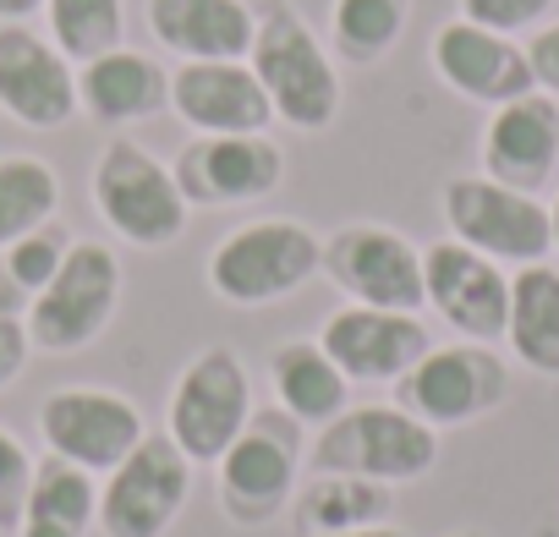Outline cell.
Listing matches in <instances>:
<instances>
[{"label": "cell", "instance_id": "e575fe53", "mask_svg": "<svg viewBox=\"0 0 559 537\" xmlns=\"http://www.w3.org/2000/svg\"><path fill=\"white\" fill-rule=\"evenodd\" d=\"M330 537H406L401 526H362V532H330Z\"/></svg>", "mask_w": 559, "mask_h": 537}, {"label": "cell", "instance_id": "44dd1931", "mask_svg": "<svg viewBox=\"0 0 559 537\" xmlns=\"http://www.w3.org/2000/svg\"><path fill=\"white\" fill-rule=\"evenodd\" d=\"M78 110H88L105 127L148 121V116L170 110V72L154 56L116 45L110 56L78 67Z\"/></svg>", "mask_w": 559, "mask_h": 537}, {"label": "cell", "instance_id": "30bf717a", "mask_svg": "<svg viewBox=\"0 0 559 537\" xmlns=\"http://www.w3.org/2000/svg\"><path fill=\"white\" fill-rule=\"evenodd\" d=\"M302 422H292L286 411H269V417H252L236 444L214 461L219 466V504L230 521L241 526H258V521H274L280 510L292 504L297 493V472H302V439H297Z\"/></svg>", "mask_w": 559, "mask_h": 537}, {"label": "cell", "instance_id": "f1b7e54d", "mask_svg": "<svg viewBox=\"0 0 559 537\" xmlns=\"http://www.w3.org/2000/svg\"><path fill=\"white\" fill-rule=\"evenodd\" d=\"M67 252H72V236L50 219V225H39V230H28L23 241H12L7 252H0V263H7V281H12V291H23L28 302L56 281V268L67 263Z\"/></svg>", "mask_w": 559, "mask_h": 537}, {"label": "cell", "instance_id": "9a60e30c", "mask_svg": "<svg viewBox=\"0 0 559 537\" xmlns=\"http://www.w3.org/2000/svg\"><path fill=\"white\" fill-rule=\"evenodd\" d=\"M0 110L34 132L78 116V67L28 23H0Z\"/></svg>", "mask_w": 559, "mask_h": 537}, {"label": "cell", "instance_id": "d6986e66", "mask_svg": "<svg viewBox=\"0 0 559 537\" xmlns=\"http://www.w3.org/2000/svg\"><path fill=\"white\" fill-rule=\"evenodd\" d=\"M286 181V154L269 132L247 138H192L176 159V187L187 203H258Z\"/></svg>", "mask_w": 559, "mask_h": 537}, {"label": "cell", "instance_id": "4dcf8cb0", "mask_svg": "<svg viewBox=\"0 0 559 537\" xmlns=\"http://www.w3.org/2000/svg\"><path fill=\"white\" fill-rule=\"evenodd\" d=\"M554 7H559V0H461L455 17L515 39V34H537V28L554 17Z\"/></svg>", "mask_w": 559, "mask_h": 537}, {"label": "cell", "instance_id": "52a82bcc", "mask_svg": "<svg viewBox=\"0 0 559 537\" xmlns=\"http://www.w3.org/2000/svg\"><path fill=\"white\" fill-rule=\"evenodd\" d=\"M252 422V379L241 368V357L230 346H209L198 351L165 406V433L176 439V450L192 466H214L236 433Z\"/></svg>", "mask_w": 559, "mask_h": 537}, {"label": "cell", "instance_id": "1f68e13d", "mask_svg": "<svg viewBox=\"0 0 559 537\" xmlns=\"http://www.w3.org/2000/svg\"><path fill=\"white\" fill-rule=\"evenodd\" d=\"M526 67H532V83L559 99V17H548L537 34H526Z\"/></svg>", "mask_w": 559, "mask_h": 537}, {"label": "cell", "instance_id": "277c9868", "mask_svg": "<svg viewBox=\"0 0 559 537\" xmlns=\"http://www.w3.org/2000/svg\"><path fill=\"white\" fill-rule=\"evenodd\" d=\"M94 208L132 247H170L187 230L192 203L176 187V170L159 165L132 138H110L94 159Z\"/></svg>", "mask_w": 559, "mask_h": 537}, {"label": "cell", "instance_id": "7c38bea8", "mask_svg": "<svg viewBox=\"0 0 559 537\" xmlns=\"http://www.w3.org/2000/svg\"><path fill=\"white\" fill-rule=\"evenodd\" d=\"M423 297L461 341H483V346L504 341L510 268L472 252L466 241L444 236V241L423 247Z\"/></svg>", "mask_w": 559, "mask_h": 537}, {"label": "cell", "instance_id": "ba28073f", "mask_svg": "<svg viewBox=\"0 0 559 537\" xmlns=\"http://www.w3.org/2000/svg\"><path fill=\"white\" fill-rule=\"evenodd\" d=\"M510 395V368L483 341L428 346V357L401 379V406L423 417L428 428H466L488 411H499Z\"/></svg>", "mask_w": 559, "mask_h": 537}, {"label": "cell", "instance_id": "3957f363", "mask_svg": "<svg viewBox=\"0 0 559 537\" xmlns=\"http://www.w3.org/2000/svg\"><path fill=\"white\" fill-rule=\"evenodd\" d=\"M308 461L313 472H346L401 488L439 466V428H428L406 406H346L335 422L319 428Z\"/></svg>", "mask_w": 559, "mask_h": 537}, {"label": "cell", "instance_id": "4fadbf2b", "mask_svg": "<svg viewBox=\"0 0 559 537\" xmlns=\"http://www.w3.org/2000/svg\"><path fill=\"white\" fill-rule=\"evenodd\" d=\"M39 433L50 444V455L83 466V472H116L138 444H143V411L116 395V390H94V384H72L45 395L39 406Z\"/></svg>", "mask_w": 559, "mask_h": 537}, {"label": "cell", "instance_id": "f546056e", "mask_svg": "<svg viewBox=\"0 0 559 537\" xmlns=\"http://www.w3.org/2000/svg\"><path fill=\"white\" fill-rule=\"evenodd\" d=\"M34 455L28 444L0 428V532H17L23 526V504H28V488H34Z\"/></svg>", "mask_w": 559, "mask_h": 537}, {"label": "cell", "instance_id": "d4e9b609", "mask_svg": "<svg viewBox=\"0 0 559 537\" xmlns=\"http://www.w3.org/2000/svg\"><path fill=\"white\" fill-rule=\"evenodd\" d=\"M297 515H302V537L384 526V515H390V488H384V482H368V477H346V472H319V477L308 482Z\"/></svg>", "mask_w": 559, "mask_h": 537}, {"label": "cell", "instance_id": "83f0119b", "mask_svg": "<svg viewBox=\"0 0 559 537\" xmlns=\"http://www.w3.org/2000/svg\"><path fill=\"white\" fill-rule=\"evenodd\" d=\"M406 12H412V0H335L330 7V39L352 67H373L401 45Z\"/></svg>", "mask_w": 559, "mask_h": 537}, {"label": "cell", "instance_id": "ffe728a7", "mask_svg": "<svg viewBox=\"0 0 559 537\" xmlns=\"http://www.w3.org/2000/svg\"><path fill=\"white\" fill-rule=\"evenodd\" d=\"M148 34L181 61H247L258 17L247 0H143Z\"/></svg>", "mask_w": 559, "mask_h": 537}, {"label": "cell", "instance_id": "8992f818", "mask_svg": "<svg viewBox=\"0 0 559 537\" xmlns=\"http://www.w3.org/2000/svg\"><path fill=\"white\" fill-rule=\"evenodd\" d=\"M444 225L455 241H466L472 252L504 263V268H526V263H548L554 258V225H548V203L515 187H499L493 176H455L444 181Z\"/></svg>", "mask_w": 559, "mask_h": 537}, {"label": "cell", "instance_id": "d6a6232c", "mask_svg": "<svg viewBox=\"0 0 559 537\" xmlns=\"http://www.w3.org/2000/svg\"><path fill=\"white\" fill-rule=\"evenodd\" d=\"M28 351H34V341H28V324H23V319H12V313H0V390L23 379V368H28Z\"/></svg>", "mask_w": 559, "mask_h": 537}, {"label": "cell", "instance_id": "7402d4cb", "mask_svg": "<svg viewBox=\"0 0 559 537\" xmlns=\"http://www.w3.org/2000/svg\"><path fill=\"white\" fill-rule=\"evenodd\" d=\"M504 346L521 368L559 379V263L510 268V319Z\"/></svg>", "mask_w": 559, "mask_h": 537}, {"label": "cell", "instance_id": "e0dca14e", "mask_svg": "<svg viewBox=\"0 0 559 537\" xmlns=\"http://www.w3.org/2000/svg\"><path fill=\"white\" fill-rule=\"evenodd\" d=\"M559 170V99L532 88L510 105L488 110L483 127V176L515 192H543Z\"/></svg>", "mask_w": 559, "mask_h": 537}, {"label": "cell", "instance_id": "2e32d148", "mask_svg": "<svg viewBox=\"0 0 559 537\" xmlns=\"http://www.w3.org/2000/svg\"><path fill=\"white\" fill-rule=\"evenodd\" d=\"M428 56H433V72L444 77V88H455L461 99L488 105V110L537 88L532 83V67H526V45L521 39H504L493 28H477L466 17H450L433 34Z\"/></svg>", "mask_w": 559, "mask_h": 537}, {"label": "cell", "instance_id": "ac0fdd59", "mask_svg": "<svg viewBox=\"0 0 559 537\" xmlns=\"http://www.w3.org/2000/svg\"><path fill=\"white\" fill-rule=\"evenodd\" d=\"M170 110L198 138H247L269 132L274 110L247 61H181L170 72Z\"/></svg>", "mask_w": 559, "mask_h": 537}, {"label": "cell", "instance_id": "d590c367", "mask_svg": "<svg viewBox=\"0 0 559 537\" xmlns=\"http://www.w3.org/2000/svg\"><path fill=\"white\" fill-rule=\"evenodd\" d=\"M548 225H554V258H559V192H554V203H548Z\"/></svg>", "mask_w": 559, "mask_h": 537}, {"label": "cell", "instance_id": "5b68a950", "mask_svg": "<svg viewBox=\"0 0 559 537\" xmlns=\"http://www.w3.org/2000/svg\"><path fill=\"white\" fill-rule=\"evenodd\" d=\"M121 302V258L105 241H72L67 263L56 268V281L28 302V341L34 351L67 357L94 346Z\"/></svg>", "mask_w": 559, "mask_h": 537}, {"label": "cell", "instance_id": "8d00e7d4", "mask_svg": "<svg viewBox=\"0 0 559 537\" xmlns=\"http://www.w3.org/2000/svg\"><path fill=\"white\" fill-rule=\"evenodd\" d=\"M450 537H483V532H450Z\"/></svg>", "mask_w": 559, "mask_h": 537}, {"label": "cell", "instance_id": "cb8c5ba5", "mask_svg": "<svg viewBox=\"0 0 559 537\" xmlns=\"http://www.w3.org/2000/svg\"><path fill=\"white\" fill-rule=\"evenodd\" d=\"M88 526H99V482H94V472H83V466H72L61 455L34 466V488H28L17 537H88Z\"/></svg>", "mask_w": 559, "mask_h": 537}, {"label": "cell", "instance_id": "9c48e42d", "mask_svg": "<svg viewBox=\"0 0 559 537\" xmlns=\"http://www.w3.org/2000/svg\"><path fill=\"white\" fill-rule=\"evenodd\" d=\"M192 493V461L170 433H143V444L105 472L99 488V532L105 537H165Z\"/></svg>", "mask_w": 559, "mask_h": 537}, {"label": "cell", "instance_id": "8fae6325", "mask_svg": "<svg viewBox=\"0 0 559 537\" xmlns=\"http://www.w3.org/2000/svg\"><path fill=\"white\" fill-rule=\"evenodd\" d=\"M324 268L330 281L362 302V308H390V313H423V247L390 225H341L324 241Z\"/></svg>", "mask_w": 559, "mask_h": 537}, {"label": "cell", "instance_id": "836d02e7", "mask_svg": "<svg viewBox=\"0 0 559 537\" xmlns=\"http://www.w3.org/2000/svg\"><path fill=\"white\" fill-rule=\"evenodd\" d=\"M45 12V0H0V23H28Z\"/></svg>", "mask_w": 559, "mask_h": 537}, {"label": "cell", "instance_id": "4316f807", "mask_svg": "<svg viewBox=\"0 0 559 537\" xmlns=\"http://www.w3.org/2000/svg\"><path fill=\"white\" fill-rule=\"evenodd\" d=\"M45 34L72 67H88L121 45L127 7L121 0H45Z\"/></svg>", "mask_w": 559, "mask_h": 537}, {"label": "cell", "instance_id": "7a4b0ae2", "mask_svg": "<svg viewBox=\"0 0 559 537\" xmlns=\"http://www.w3.org/2000/svg\"><path fill=\"white\" fill-rule=\"evenodd\" d=\"M247 67L263 83L274 121H286L297 132H324L341 116V72L330 50L319 45V34L292 7H280L258 23Z\"/></svg>", "mask_w": 559, "mask_h": 537}, {"label": "cell", "instance_id": "484cf974", "mask_svg": "<svg viewBox=\"0 0 559 537\" xmlns=\"http://www.w3.org/2000/svg\"><path fill=\"white\" fill-rule=\"evenodd\" d=\"M61 208V176L56 165L34 154H0V252L23 241L28 230L50 225Z\"/></svg>", "mask_w": 559, "mask_h": 537}, {"label": "cell", "instance_id": "603a6c76", "mask_svg": "<svg viewBox=\"0 0 559 537\" xmlns=\"http://www.w3.org/2000/svg\"><path fill=\"white\" fill-rule=\"evenodd\" d=\"M269 379H274L280 411L302 428H324L352 406V379L330 362L319 341H286L269 357Z\"/></svg>", "mask_w": 559, "mask_h": 537}, {"label": "cell", "instance_id": "6da1fadb", "mask_svg": "<svg viewBox=\"0 0 559 537\" xmlns=\"http://www.w3.org/2000/svg\"><path fill=\"white\" fill-rule=\"evenodd\" d=\"M324 268V241L302 219H247L209 252V291L230 308L297 297Z\"/></svg>", "mask_w": 559, "mask_h": 537}, {"label": "cell", "instance_id": "5bb4252c", "mask_svg": "<svg viewBox=\"0 0 559 537\" xmlns=\"http://www.w3.org/2000/svg\"><path fill=\"white\" fill-rule=\"evenodd\" d=\"M319 346L352 384H401L423 357H428V324L417 313H390V308H362L346 302L324 319Z\"/></svg>", "mask_w": 559, "mask_h": 537}]
</instances>
